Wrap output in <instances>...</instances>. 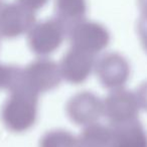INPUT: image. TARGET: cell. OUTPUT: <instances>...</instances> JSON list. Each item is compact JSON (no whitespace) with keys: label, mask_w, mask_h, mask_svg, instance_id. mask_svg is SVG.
<instances>
[{"label":"cell","mask_w":147,"mask_h":147,"mask_svg":"<svg viewBox=\"0 0 147 147\" xmlns=\"http://www.w3.org/2000/svg\"><path fill=\"white\" fill-rule=\"evenodd\" d=\"M9 92L10 96L1 110L2 122L12 132H25L36 121L39 94L23 85L20 78Z\"/></svg>","instance_id":"obj_1"},{"label":"cell","mask_w":147,"mask_h":147,"mask_svg":"<svg viewBox=\"0 0 147 147\" xmlns=\"http://www.w3.org/2000/svg\"><path fill=\"white\" fill-rule=\"evenodd\" d=\"M61 79L59 65L49 59H38L21 69L20 82L38 94L55 89Z\"/></svg>","instance_id":"obj_2"},{"label":"cell","mask_w":147,"mask_h":147,"mask_svg":"<svg viewBox=\"0 0 147 147\" xmlns=\"http://www.w3.org/2000/svg\"><path fill=\"white\" fill-rule=\"evenodd\" d=\"M103 107L111 126L137 120L140 110L136 94L122 88L112 90L103 101Z\"/></svg>","instance_id":"obj_3"},{"label":"cell","mask_w":147,"mask_h":147,"mask_svg":"<svg viewBox=\"0 0 147 147\" xmlns=\"http://www.w3.org/2000/svg\"><path fill=\"white\" fill-rule=\"evenodd\" d=\"M97 76L107 89L123 88L130 76V65L124 57L118 53H106L95 63Z\"/></svg>","instance_id":"obj_4"},{"label":"cell","mask_w":147,"mask_h":147,"mask_svg":"<svg viewBox=\"0 0 147 147\" xmlns=\"http://www.w3.org/2000/svg\"><path fill=\"white\" fill-rule=\"evenodd\" d=\"M67 114L77 125H88L97 123L104 115L103 101L91 92H81L73 96L67 104Z\"/></svg>","instance_id":"obj_5"},{"label":"cell","mask_w":147,"mask_h":147,"mask_svg":"<svg viewBox=\"0 0 147 147\" xmlns=\"http://www.w3.org/2000/svg\"><path fill=\"white\" fill-rule=\"evenodd\" d=\"M95 55L73 49L61 59L59 69L67 82L79 85L84 83L95 67Z\"/></svg>","instance_id":"obj_6"},{"label":"cell","mask_w":147,"mask_h":147,"mask_svg":"<svg viewBox=\"0 0 147 147\" xmlns=\"http://www.w3.org/2000/svg\"><path fill=\"white\" fill-rule=\"evenodd\" d=\"M109 147H147V133L137 120L111 126Z\"/></svg>","instance_id":"obj_7"},{"label":"cell","mask_w":147,"mask_h":147,"mask_svg":"<svg viewBox=\"0 0 147 147\" xmlns=\"http://www.w3.org/2000/svg\"><path fill=\"white\" fill-rule=\"evenodd\" d=\"M112 136V128L99 123L88 125L78 137L85 147H109Z\"/></svg>","instance_id":"obj_8"},{"label":"cell","mask_w":147,"mask_h":147,"mask_svg":"<svg viewBox=\"0 0 147 147\" xmlns=\"http://www.w3.org/2000/svg\"><path fill=\"white\" fill-rule=\"evenodd\" d=\"M74 49L86 51L95 55L107 45V37L102 31L96 29H84L74 38Z\"/></svg>","instance_id":"obj_9"},{"label":"cell","mask_w":147,"mask_h":147,"mask_svg":"<svg viewBox=\"0 0 147 147\" xmlns=\"http://www.w3.org/2000/svg\"><path fill=\"white\" fill-rule=\"evenodd\" d=\"M61 36L53 28H42L33 33L30 39V47L35 53L47 55L59 47Z\"/></svg>","instance_id":"obj_10"},{"label":"cell","mask_w":147,"mask_h":147,"mask_svg":"<svg viewBox=\"0 0 147 147\" xmlns=\"http://www.w3.org/2000/svg\"><path fill=\"white\" fill-rule=\"evenodd\" d=\"M39 147H81L79 138L69 131L55 129L45 133L40 139Z\"/></svg>","instance_id":"obj_11"},{"label":"cell","mask_w":147,"mask_h":147,"mask_svg":"<svg viewBox=\"0 0 147 147\" xmlns=\"http://www.w3.org/2000/svg\"><path fill=\"white\" fill-rule=\"evenodd\" d=\"M21 69L0 63V89L11 90L18 83Z\"/></svg>","instance_id":"obj_12"},{"label":"cell","mask_w":147,"mask_h":147,"mask_svg":"<svg viewBox=\"0 0 147 147\" xmlns=\"http://www.w3.org/2000/svg\"><path fill=\"white\" fill-rule=\"evenodd\" d=\"M137 99H138L140 108L147 111V82L143 83L138 88L136 93Z\"/></svg>","instance_id":"obj_13"}]
</instances>
